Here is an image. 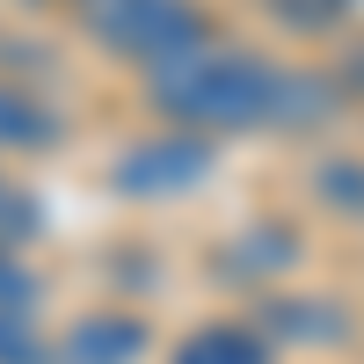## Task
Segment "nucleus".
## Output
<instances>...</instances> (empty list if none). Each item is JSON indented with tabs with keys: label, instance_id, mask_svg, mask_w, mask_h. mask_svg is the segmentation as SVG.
Listing matches in <instances>:
<instances>
[]
</instances>
